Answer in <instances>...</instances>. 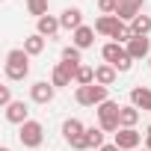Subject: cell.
Segmentation results:
<instances>
[{
  "mask_svg": "<svg viewBox=\"0 0 151 151\" xmlns=\"http://www.w3.org/2000/svg\"><path fill=\"white\" fill-rule=\"evenodd\" d=\"M101 56H104V62H110L116 71H130V68H133V59H130L127 47L119 45V42H107V45L101 47Z\"/></svg>",
  "mask_w": 151,
  "mask_h": 151,
  "instance_id": "1",
  "label": "cell"
},
{
  "mask_svg": "<svg viewBox=\"0 0 151 151\" xmlns=\"http://www.w3.org/2000/svg\"><path fill=\"white\" fill-rule=\"evenodd\" d=\"M30 74V53L24 47H15L6 53V77L9 80H24Z\"/></svg>",
  "mask_w": 151,
  "mask_h": 151,
  "instance_id": "2",
  "label": "cell"
},
{
  "mask_svg": "<svg viewBox=\"0 0 151 151\" xmlns=\"http://www.w3.org/2000/svg\"><path fill=\"white\" fill-rule=\"evenodd\" d=\"M95 113H98V127L104 130V133H119V113H122V107L116 104V101H104L101 107H95Z\"/></svg>",
  "mask_w": 151,
  "mask_h": 151,
  "instance_id": "3",
  "label": "cell"
},
{
  "mask_svg": "<svg viewBox=\"0 0 151 151\" xmlns=\"http://www.w3.org/2000/svg\"><path fill=\"white\" fill-rule=\"evenodd\" d=\"M74 101H77L80 107H101L107 98V86L101 83H92V86H77V92H74Z\"/></svg>",
  "mask_w": 151,
  "mask_h": 151,
  "instance_id": "4",
  "label": "cell"
},
{
  "mask_svg": "<svg viewBox=\"0 0 151 151\" xmlns=\"http://www.w3.org/2000/svg\"><path fill=\"white\" fill-rule=\"evenodd\" d=\"M18 139H21V145L24 148H39L42 142H45V127H42V122H24L21 127H18Z\"/></svg>",
  "mask_w": 151,
  "mask_h": 151,
  "instance_id": "5",
  "label": "cell"
},
{
  "mask_svg": "<svg viewBox=\"0 0 151 151\" xmlns=\"http://www.w3.org/2000/svg\"><path fill=\"white\" fill-rule=\"evenodd\" d=\"M77 68L80 65H74V62H56L53 65V71H50V83L53 86H71V80H74V74H77Z\"/></svg>",
  "mask_w": 151,
  "mask_h": 151,
  "instance_id": "6",
  "label": "cell"
},
{
  "mask_svg": "<svg viewBox=\"0 0 151 151\" xmlns=\"http://www.w3.org/2000/svg\"><path fill=\"white\" fill-rule=\"evenodd\" d=\"M116 145H119L122 151H139V145H142V133H139L136 127H119V133H116Z\"/></svg>",
  "mask_w": 151,
  "mask_h": 151,
  "instance_id": "7",
  "label": "cell"
},
{
  "mask_svg": "<svg viewBox=\"0 0 151 151\" xmlns=\"http://www.w3.org/2000/svg\"><path fill=\"white\" fill-rule=\"evenodd\" d=\"M53 95H56V86L47 83V80H39V83L30 86V101H33V104H50Z\"/></svg>",
  "mask_w": 151,
  "mask_h": 151,
  "instance_id": "8",
  "label": "cell"
},
{
  "mask_svg": "<svg viewBox=\"0 0 151 151\" xmlns=\"http://www.w3.org/2000/svg\"><path fill=\"white\" fill-rule=\"evenodd\" d=\"M142 6H145V0H122V3L116 6V18L130 24L136 15H142Z\"/></svg>",
  "mask_w": 151,
  "mask_h": 151,
  "instance_id": "9",
  "label": "cell"
},
{
  "mask_svg": "<svg viewBox=\"0 0 151 151\" xmlns=\"http://www.w3.org/2000/svg\"><path fill=\"white\" fill-rule=\"evenodd\" d=\"M124 47H127L130 59H148V56H151V39H148V36H133Z\"/></svg>",
  "mask_w": 151,
  "mask_h": 151,
  "instance_id": "10",
  "label": "cell"
},
{
  "mask_svg": "<svg viewBox=\"0 0 151 151\" xmlns=\"http://www.w3.org/2000/svg\"><path fill=\"white\" fill-rule=\"evenodd\" d=\"M59 24H62V30H80L83 27V9L80 6H65L62 9V15H59Z\"/></svg>",
  "mask_w": 151,
  "mask_h": 151,
  "instance_id": "11",
  "label": "cell"
},
{
  "mask_svg": "<svg viewBox=\"0 0 151 151\" xmlns=\"http://www.w3.org/2000/svg\"><path fill=\"white\" fill-rule=\"evenodd\" d=\"M83 136H86V127H83L80 119H65V122H62V139H65L68 145L80 142Z\"/></svg>",
  "mask_w": 151,
  "mask_h": 151,
  "instance_id": "12",
  "label": "cell"
},
{
  "mask_svg": "<svg viewBox=\"0 0 151 151\" xmlns=\"http://www.w3.org/2000/svg\"><path fill=\"white\" fill-rule=\"evenodd\" d=\"M59 30H62V24H59V18H56V15H45V18H39V21H36V33H39V36H45V39H53Z\"/></svg>",
  "mask_w": 151,
  "mask_h": 151,
  "instance_id": "13",
  "label": "cell"
},
{
  "mask_svg": "<svg viewBox=\"0 0 151 151\" xmlns=\"http://www.w3.org/2000/svg\"><path fill=\"white\" fill-rule=\"evenodd\" d=\"M27 116H30V110H27L24 101H12V104L6 107V122H9V124H18V127H21L24 122H30Z\"/></svg>",
  "mask_w": 151,
  "mask_h": 151,
  "instance_id": "14",
  "label": "cell"
},
{
  "mask_svg": "<svg viewBox=\"0 0 151 151\" xmlns=\"http://www.w3.org/2000/svg\"><path fill=\"white\" fill-rule=\"evenodd\" d=\"M130 104L142 113H151V89L148 86H133L130 89Z\"/></svg>",
  "mask_w": 151,
  "mask_h": 151,
  "instance_id": "15",
  "label": "cell"
},
{
  "mask_svg": "<svg viewBox=\"0 0 151 151\" xmlns=\"http://www.w3.org/2000/svg\"><path fill=\"white\" fill-rule=\"evenodd\" d=\"M71 45L74 47H80V50H86V47H92L95 45V27H80V30H74L71 33Z\"/></svg>",
  "mask_w": 151,
  "mask_h": 151,
  "instance_id": "16",
  "label": "cell"
},
{
  "mask_svg": "<svg viewBox=\"0 0 151 151\" xmlns=\"http://www.w3.org/2000/svg\"><path fill=\"white\" fill-rule=\"evenodd\" d=\"M119 24H122V21H119L116 15H101V18L95 21V33H98V36H107V39H113V33L119 30Z\"/></svg>",
  "mask_w": 151,
  "mask_h": 151,
  "instance_id": "17",
  "label": "cell"
},
{
  "mask_svg": "<svg viewBox=\"0 0 151 151\" xmlns=\"http://www.w3.org/2000/svg\"><path fill=\"white\" fill-rule=\"evenodd\" d=\"M116 77H119V71H116L110 62H104V65L95 68V83H101V86H107V89L116 83Z\"/></svg>",
  "mask_w": 151,
  "mask_h": 151,
  "instance_id": "18",
  "label": "cell"
},
{
  "mask_svg": "<svg viewBox=\"0 0 151 151\" xmlns=\"http://www.w3.org/2000/svg\"><path fill=\"white\" fill-rule=\"evenodd\" d=\"M45 45H47V39H45V36H39V33H33V36H27V39H24V50H27L30 56H39V53L45 50Z\"/></svg>",
  "mask_w": 151,
  "mask_h": 151,
  "instance_id": "19",
  "label": "cell"
},
{
  "mask_svg": "<svg viewBox=\"0 0 151 151\" xmlns=\"http://www.w3.org/2000/svg\"><path fill=\"white\" fill-rule=\"evenodd\" d=\"M136 122H139V110L133 104H124L122 113H119V124L122 127H136Z\"/></svg>",
  "mask_w": 151,
  "mask_h": 151,
  "instance_id": "20",
  "label": "cell"
},
{
  "mask_svg": "<svg viewBox=\"0 0 151 151\" xmlns=\"http://www.w3.org/2000/svg\"><path fill=\"white\" fill-rule=\"evenodd\" d=\"M74 83H77V86H92L95 83V68L92 65H80L77 74H74Z\"/></svg>",
  "mask_w": 151,
  "mask_h": 151,
  "instance_id": "21",
  "label": "cell"
},
{
  "mask_svg": "<svg viewBox=\"0 0 151 151\" xmlns=\"http://www.w3.org/2000/svg\"><path fill=\"white\" fill-rule=\"evenodd\" d=\"M130 30H133V36H148L151 33V15H136L130 21Z\"/></svg>",
  "mask_w": 151,
  "mask_h": 151,
  "instance_id": "22",
  "label": "cell"
},
{
  "mask_svg": "<svg viewBox=\"0 0 151 151\" xmlns=\"http://www.w3.org/2000/svg\"><path fill=\"white\" fill-rule=\"evenodd\" d=\"M47 6H50V0H27V12L36 15V21L47 15Z\"/></svg>",
  "mask_w": 151,
  "mask_h": 151,
  "instance_id": "23",
  "label": "cell"
},
{
  "mask_svg": "<svg viewBox=\"0 0 151 151\" xmlns=\"http://www.w3.org/2000/svg\"><path fill=\"white\" fill-rule=\"evenodd\" d=\"M86 145L89 148H104V130L101 127H86Z\"/></svg>",
  "mask_w": 151,
  "mask_h": 151,
  "instance_id": "24",
  "label": "cell"
},
{
  "mask_svg": "<svg viewBox=\"0 0 151 151\" xmlns=\"http://www.w3.org/2000/svg\"><path fill=\"white\" fill-rule=\"evenodd\" d=\"M62 59H65V62H74V65H83V59H80V47H74V45L62 47Z\"/></svg>",
  "mask_w": 151,
  "mask_h": 151,
  "instance_id": "25",
  "label": "cell"
},
{
  "mask_svg": "<svg viewBox=\"0 0 151 151\" xmlns=\"http://www.w3.org/2000/svg\"><path fill=\"white\" fill-rule=\"evenodd\" d=\"M116 0H98V9H101V15H116Z\"/></svg>",
  "mask_w": 151,
  "mask_h": 151,
  "instance_id": "26",
  "label": "cell"
},
{
  "mask_svg": "<svg viewBox=\"0 0 151 151\" xmlns=\"http://www.w3.org/2000/svg\"><path fill=\"white\" fill-rule=\"evenodd\" d=\"M0 104H3V107L12 104V92H9V86H0Z\"/></svg>",
  "mask_w": 151,
  "mask_h": 151,
  "instance_id": "27",
  "label": "cell"
},
{
  "mask_svg": "<svg viewBox=\"0 0 151 151\" xmlns=\"http://www.w3.org/2000/svg\"><path fill=\"white\" fill-rule=\"evenodd\" d=\"M145 148L151 151V127H148V133H145Z\"/></svg>",
  "mask_w": 151,
  "mask_h": 151,
  "instance_id": "28",
  "label": "cell"
},
{
  "mask_svg": "<svg viewBox=\"0 0 151 151\" xmlns=\"http://www.w3.org/2000/svg\"><path fill=\"white\" fill-rule=\"evenodd\" d=\"M101 151H122V148H119V145H116V142H113V145H104V148H101Z\"/></svg>",
  "mask_w": 151,
  "mask_h": 151,
  "instance_id": "29",
  "label": "cell"
},
{
  "mask_svg": "<svg viewBox=\"0 0 151 151\" xmlns=\"http://www.w3.org/2000/svg\"><path fill=\"white\" fill-rule=\"evenodd\" d=\"M0 151H9V148H6V145H3V148H0Z\"/></svg>",
  "mask_w": 151,
  "mask_h": 151,
  "instance_id": "30",
  "label": "cell"
},
{
  "mask_svg": "<svg viewBox=\"0 0 151 151\" xmlns=\"http://www.w3.org/2000/svg\"><path fill=\"white\" fill-rule=\"evenodd\" d=\"M148 68H151V56H148Z\"/></svg>",
  "mask_w": 151,
  "mask_h": 151,
  "instance_id": "31",
  "label": "cell"
},
{
  "mask_svg": "<svg viewBox=\"0 0 151 151\" xmlns=\"http://www.w3.org/2000/svg\"><path fill=\"white\" fill-rule=\"evenodd\" d=\"M116 3H122V0H116Z\"/></svg>",
  "mask_w": 151,
  "mask_h": 151,
  "instance_id": "32",
  "label": "cell"
},
{
  "mask_svg": "<svg viewBox=\"0 0 151 151\" xmlns=\"http://www.w3.org/2000/svg\"><path fill=\"white\" fill-rule=\"evenodd\" d=\"M142 151H148V148H142Z\"/></svg>",
  "mask_w": 151,
  "mask_h": 151,
  "instance_id": "33",
  "label": "cell"
},
{
  "mask_svg": "<svg viewBox=\"0 0 151 151\" xmlns=\"http://www.w3.org/2000/svg\"><path fill=\"white\" fill-rule=\"evenodd\" d=\"M148 127H151V124H148Z\"/></svg>",
  "mask_w": 151,
  "mask_h": 151,
  "instance_id": "34",
  "label": "cell"
}]
</instances>
